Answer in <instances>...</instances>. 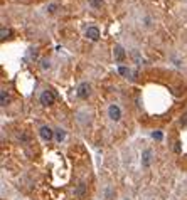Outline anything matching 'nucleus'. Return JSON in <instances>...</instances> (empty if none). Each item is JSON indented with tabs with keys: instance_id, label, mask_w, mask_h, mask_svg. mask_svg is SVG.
Here are the masks:
<instances>
[{
	"instance_id": "nucleus-3",
	"label": "nucleus",
	"mask_w": 187,
	"mask_h": 200,
	"mask_svg": "<svg viewBox=\"0 0 187 200\" xmlns=\"http://www.w3.org/2000/svg\"><path fill=\"white\" fill-rule=\"evenodd\" d=\"M108 116H110L113 121H118V119L122 118V111H120V108L116 105H111L110 108H108Z\"/></svg>"
},
{
	"instance_id": "nucleus-9",
	"label": "nucleus",
	"mask_w": 187,
	"mask_h": 200,
	"mask_svg": "<svg viewBox=\"0 0 187 200\" xmlns=\"http://www.w3.org/2000/svg\"><path fill=\"white\" fill-rule=\"evenodd\" d=\"M64 136H66V133H64V131H61V130L56 133V138H57V141H62V140H64Z\"/></svg>"
},
{
	"instance_id": "nucleus-4",
	"label": "nucleus",
	"mask_w": 187,
	"mask_h": 200,
	"mask_svg": "<svg viewBox=\"0 0 187 200\" xmlns=\"http://www.w3.org/2000/svg\"><path fill=\"white\" fill-rule=\"evenodd\" d=\"M86 37H88L89 40H98L99 39V29L98 27H88V30H86Z\"/></svg>"
},
{
	"instance_id": "nucleus-2",
	"label": "nucleus",
	"mask_w": 187,
	"mask_h": 200,
	"mask_svg": "<svg viewBox=\"0 0 187 200\" xmlns=\"http://www.w3.org/2000/svg\"><path fill=\"white\" fill-rule=\"evenodd\" d=\"M89 93H91V86L88 84V82H81L79 87H78V96L83 98V99H86L89 96Z\"/></svg>"
},
{
	"instance_id": "nucleus-5",
	"label": "nucleus",
	"mask_w": 187,
	"mask_h": 200,
	"mask_svg": "<svg viewBox=\"0 0 187 200\" xmlns=\"http://www.w3.org/2000/svg\"><path fill=\"white\" fill-rule=\"evenodd\" d=\"M39 133H41V136H42V140H46V141L52 140V130L49 126H42L39 130Z\"/></svg>"
},
{
	"instance_id": "nucleus-14",
	"label": "nucleus",
	"mask_w": 187,
	"mask_h": 200,
	"mask_svg": "<svg viewBox=\"0 0 187 200\" xmlns=\"http://www.w3.org/2000/svg\"><path fill=\"white\" fill-rule=\"evenodd\" d=\"M7 35H9V30H5V29H2V39H5Z\"/></svg>"
},
{
	"instance_id": "nucleus-1",
	"label": "nucleus",
	"mask_w": 187,
	"mask_h": 200,
	"mask_svg": "<svg viewBox=\"0 0 187 200\" xmlns=\"http://www.w3.org/2000/svg\"><path fill=\"white\" fill-rule=\"evenodd\" d=\"M54 99H56V98H54V94H52L49 89L44 91V93L41 94V103H42L44 106H51L52 103H54Z\"/></svg>"
},
{
	"instance_id": "nucleus-10",
	"label": "nucleus",
	"mask_w": 187,
	"mask_h": 200,
	"mask_svg": "<svg viewBox=\"0 0 187 200\" xmlns=\"http://www.w3.org/2000/svg\"><path fill=\"white\" fill-rule=\"evenodd\" d=\"M89 3H91L93 7H101L103 0H89Z\"/></svg>"
},
{
	"instance_id": "nucleus-6",
	"label": "nucleus",
	"mask_w": 187,
	"mask_h": 200,
	"mask_svg": "<svg viewBox=\"0 0 187 200\" xmlns=\"http://www.w3.org/2000/svg\"><path fill=\"white\" fill-rule=\"evenodd\" d=\"M123 57H125L123 47H122V45H115V59L120 62V61H123Z\"/></svg>"
},
{
	"instance_id": "nucleus-13",
	"label": "nucleus",
	"mask_w": 187,
	"mask_h": 200,
	"mask_svg": "<svg viewBox=\"0 0 187 200\" xmlns=\"http://www.w3.org/2000/svg\"><path fill=\"white\" fill-rule=\"evenodd\" d=\"M152 136H153L155 140H162V133H160V131H153Z\"/></svg>"
},
{
	"instance_id": "nucleus-7",
	"label": "nucleus",
	"mask_w": 187,
	"mask_h": 200,
	"mask_svg": "<svg viewBox=\"0 0 187 200\" xmlns=\"http://www.w3.org/2000/svg\"><path fill=\"white\" fill-rule=\"evenodd\" d=\"M150 156H152V151H150V150H145V151H143V156H142V165H143V166H148V165H150Z\"/></svg>"
},
{
	"instance_id": "nucleus-8",
	"label": "nucleus",
	"mask_w": 187,
	"mask_h": 200,
	"mask_svg": "<svg viewBox=\"0 0 187 200\" xmlns=\"http://www.w3.org/2000/svg\"><path fill=\"white\" fill-rule=\"evenodd\" d=\"M118 72L122 74V76H128V74H130V69L125 67V66H120V67H118Z\"/></svg>"
},
{
	"instance_id": "nucleus-11",
	"label": "nucleus",
	"mask_w": 187,
	"mask_h": 200,
	"mask_svg": "<svg viewBox=\"0 0 187 200\" xmlns=\"http://www.w3.org/2000/svg\"><path fill=\"white\" fill-rule=\"evenodd\" d=\"M84 190H86V187L84 185H79V187H78V190H76V193L78 195H83V193H84Z\"/></svg>"
},
{
	"instance_id": "nucleus-12",
	"label": "nucleus",
	"mask_w": 187,
	"mask_h": 200,
	"mask_svg": "<svg viewBox=\"0 0 187 200\" xmlns=\"http://www.w3.org/2000/svg\"><path fill=\"white\" fill-rule=\"evenodd\" d=\"M7 101H9V98L5 96V91H2V106H5Z\"/></svg>"
}]
</instances>
